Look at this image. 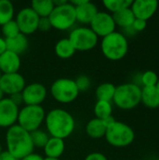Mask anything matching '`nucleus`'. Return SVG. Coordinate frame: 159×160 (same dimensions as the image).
<instances>
[{
	"mask_svg": "<svg viewBox=\"0 0 159 160\" xmlns=\"http://www.w3.org/2000/svg\"><path fill=\"white\" fill-rule=\"evenodd\" d=\"M45 125L47 133L51 137L65 140L69 137L75 129V120L66 110L52 109L46 113Z\"/></svg>",
	"mask_w": 159,
	"mask_h": 160,
	"instance_id": "obj_1",
	"label": "nucleus"
},
{
	"mask_svg": "<svg viewBox=\"0 0 159 160\" xmlns=\"http://www.w3.org/2000/svg\"><path fill=\"white\" fill-rule=\"evenodd\" d=\"M6 144L7 151L19 160L34 153L35 147L30 133L17 124L7 128L6 133Z\"/></svg>",
	"mask_w": 159,
	"mask_h": 160,
	"instance_id": "obj_2",
	"label": "nucleus"
},
{
	"mask_svg": "<svg viewBox=\"0 0 159 160\" xmlns=\"http://www.w3.org/2000/svg\"><path fill=\"white\" fill-rule=\"evenodd\" d=\"M100 48L103 55L107 59L119 61L123 59L128 52V41L124 34L114 31L102 38Z\"/></svg>",
	"mask_w": 159,
	"mask_h": 160,
	"instance_id": "obj_3",
	"label": "nucleus"
},
{
	"mask_svg": "<svg viewBox=\"0 0 159 160\" xmlns=\"http://www.w3.org/2000/svg\"><path fill=\"white\" fill-rule=\"evenodd\" d=\"M141 95L142 88L138 84L132 82L123 83L116 86L112 101L117 108L128 111L140 105Z\"/></svg>",
	"mask_w": 159,
	"mask_h": 160,
	"instance_id": "obj_4",
	"label": "nucleus"
},
{
	"mask_svg": "<svg viewBox=\"0 0 159 160\" xmlns=\"http://www.w3.org/2000/svg\"><path fill=\"white\" fill-rule=\"evenodd\" d=\"M105 139L110 145L123 148L130 145L134 142L135 132L130 126L123 122L115 121L107 128Z\"/></svg>",
	"mask_w": 159,
	"mask_h": 160,
	"instance_id": "obj_5",
	"label": "nucleus"
},
{
	"mask_svg": "<svg viewBox=\"0 0 159 160\" xmlns=\"http://www.w3.org/2000/svg\"><path fill=\"white\" fill-rule=\"evenodd\" d=\"M45 116L46 112L42 106L24 105L21 110H19L17 125L31 133L39 129V127L45 120Z\"/></svg>",
	"mask_w": 159,
	"mask_h": 160,
	"instance_id": "obj_6",
	"label": "nucleus"
},
{
	"mask_svg": "<svg viewBox=\"0 0 159 160\" xmlns=\"http://www.w3.org/2000/svg\"><path fill=\"white\" fill-rule=\"evenodd\" d=\"M52 27L56 30H68L76 22L75 8L69 1L61 6H54L53 10L49 16Z\"/></svg>",
	"mask_w": 159,
	"mask_h": 160,
	"instance_id": "obj_7",
	"label": "nucleus"
},
{
	"mask_svg": "<svg viewBox=\"0 0 159 160\" xmlns=\"http://www.w3.org/2000/svg\"><path fill=\"white\" fill-rule=\"evenodd\" d=\"M52 97L59 103L67 104L73 102L79 96V90L74 80L60 78L51 85Z\"/></svg>",
	"mask_w": 159,
	"mask_h": 160,
	"instance_id": "obj_8",
	"label": "nucleus"
},
{
	"mask_svg": "<svg viewBox=\"0 0 159 160\" xmlns=\"http://www.w3.org/2000/svg\"><path fill=\"white\" fill-rule=\"evenodd\" d=\"M76 52H87L93 50L98 42V37L90 29V27L81 26L73 29L68 37Z\"/></svg>",
	"mask_w": 159,
	"mask_h": 160,
	"instance_id": "obj_9",
	"label": "nucleus"
},
{
	"mask_svg": "<svg viewBox=\"0 0 159 160\" xmlns=\"http://www.w3.org/2000/svg\"><path fill=\"white\" fill-rule=\"evenodd\" d=\"M15 21L18 24L20 32L24 36L31 35L37 31L39 17L30 7L22 8L17 13Z\"/></svg>",
	"mask_w": 159,
	"mask_h": 160,
	"instance_id": "obj_10",
	"label": "nucleus"
},
{
	"mask_svg": "<svg viewBox=\"0 0 159 160\" xmlns=\"http://www.w3.org/2000/svg\"><path fill=\"white\" fill-rule=\"evenodd\" d=\"M116 25L112 15L109 12L98 11L90 23V29L99 38H104L115 31Z\"/></svg>",
	"mask_w": 159,
	"mask_h": 160,
	"instance_id": "obj_11",
	"label": "nucleus"
},
{
	"mask_svg": "<svg viewBox=\"0 0 159 160\" xmlns=\"http://www.w3.org/2000/svg\"><path fill=\"white\" fill-rule=\"evenodd\" d=\"M22 97L24 105L38 106L46 99L47 89L42 83L32 82L25 85L22 91Z\"/></svg>",
	"mask_w": 159,
	"mask_h": 160,
	"instance_id": "obj_12",
	"label": "nucleus"
},
{
	"mask_svg": "<svg viewBox=\"0 0 159 160\" xmlns=\"http://www.w3.org/2000/svg\"><path fill=\"white\" fill-rule=\"evenodd\" d=\"M25 80L19 72L10 74H2L0 78V88L5 95L12 96L14 94L22 93L25 87Z\"/></svg>",
	"mask_w": 159,
	"mask_h": 160,
	"instance_id": "obj_13",
	"label": "nucleus"
},
{
	"mask_svg": "<svg viewBox=\"0 0 159 160\" xmlns=\"http://www.w3.org/2000/svg\"><path fill=\"white\" fill-rule=\"evenodd\" d=\"M19 114V107L8 98L0 101V128H9L16 125Z\"/></svg>",
	"mask_w": 159,
	"mask_h": 160,
	"instance_id": "obj_14",
	"label": "nucleus"
},
{
	"mask_svg": "<svg viewBox=\"0 0 159 160\" xmlns=\"http://www.w3.org/2000/svg\"><path fill=\"white\" fill-rule=\"evenodd\" d=\"M136 19L148 21L157 12L158 2L157 0H135L130 7Z\"/></svg>",
	"mask_w": 159,
	"mask_h": 160,
	"instance_id": "obj_15",
	"label": "nucleus"
},
{
	"mask_svg": "<svg viewBox=\"0 0 159 160\" xmlns=\"http://www.w3.org/2000/svg\"><path fill=\"white\" fill-rule=\"evenodd\" d=\"M21 68V58L20 55L6 51L0 55V71L2 74L17 73Z\"/></svg>",
	"mask_w": 159,
	"mask_h": 160,
	"instance_id": "obj_16",
	"label": "nucleus"
},
{
	"mask_svg": "<svg viewBox=\"0 0 159 160\" xmlns=\"http://www.w3.org/2000/svg\"><path fill=\"white\" fill-rule=\"evenodd\" d=\"M74 8L76 14V22H79L82 24H90L97 13L98 12L97 6L88 0H85L82 5Z\"/></svg>",
	"mask_w": 159,
	"mask_h": 160,
	"instance_id": "obj_17",
	"label": "nucleus"
},
{
	"mask_svg": "<svg viewBox=\"0 0 159 160\" xmlns=\"http://www.w3.org/2000/svg\"><path fill=\"white\" fill-rule=\"evenodd\" d=\"M7 50L18 55L22 54L28 48V39L26 36L20 33L19 35L6 39Z\"/></svg>",
	"mask_w": 159,
	"mask_h": 160,
	"instance_id": "obj_18",
	"label": "nucleus"
},
{
	"mask_svg": "<svg viewBox=\"0 0 159 160\" xmlns=\"http://www.w3.org/2000/svg\"><path fill=\"white\" fill-rule=\"evenodd\" d=\"M46 158H59L65 151V142L62 139L50 137L48 142L43 148Z\"/></svg>",
	"mask_w": 159,
	"mask_h": 160,
	"instance_id": "obj_19",
	"label": "nucleus"
},
{
	"mask_svg": "<svg viewBox=\"0 0 159 160\" xmlns=\"http://www.w3.org/2000/svg\"><path fill=\"white\" fill-rule=\"evenodd\" d=\"M141 103L149 109H157L159 107V94L154 87H142L141 95Z\"/></svg>",
	"mask_w": 159,
	"mask_h": 160,
	"instance_id": "obj_20",
	"label": "nucleus"
},
{
	"mask_svg": "<svg viewBox=\"0 0 159 160\" xmlns=\"http://www.w3.org/2000/svg\"><path fill=\"white\" fill-rule=\"evenodd\" d=\"M106 130L107 127L104 122L96 117L91 119L85 127L86 134L92 139H101L105 137Z\"/></svg>",
	"mask_w": 159,
	"mask_h": 160,
	"instance_id": "obj_21",
	"label": "nucleus"
},
{
	"mask_svg": "<svg viewBox=\"0 0 159 160\" xmlns=\"http://www.w3.org/2000/svg\"><path fill=\"white\" fill-rule=\"evenodd\" d=\"M113 21L115 22L116 26L122 27V28H131L134 21H135V16L131 10L130 8L122 9L114 14H112Z\"/></svg>",
	"mask_w": 159,
	"mask_h": 160,
	"instance_id": "obj_22",
	"label": "nucleus"
},
{
	"mask_svg": "<svg viewBox=\"0 0 159 160\" xmlns=\"http://www.w3.org/2000/svg\"><path fill=\"white\" fill-rule=\"evenodd\" d=\"M30 8L39 18H49L54 5L52 0H33Z\"/></svg>",
	"mask_w": 159,
	"mask_h": 160,
	"instance_id": "obj_23",
	"label": "nucleus"
},
{
	"mask_svg": "<svg viewBox=\"0 0 159 160\" xmlns=\"http://www.w3.org/2000/svg\"><path fill=\"white\" fill-rule=\"evenodd\" d=\"M54 52H55V54L59 58L68 59L75 54L76 50L73 47L70 40L68 39V38H62L57 41L54 47Z\"/></svg>",
	"mask_w": 159,
	"mask_h": 160,
	"instance_id": "obj_24",
	"label": "nucleus"
},
{
	"mask_svg": "<svg viewBox=\"0 0 159 160\" xmlns=\"http://www.w3.org/2000/svg\"><path fill=\"white\" fill-rule=\"evenodd\" d=\"M116 86L112 82H103L96 89V97L97 100L112 102L114 97Z\"/></svg>",
	"mask_w": 159,
	"mask_h": 160,
	"instance_id": "obj_25",
	"label": "nucleus"
},
{
	"mask_svg": "<svg viewBox=\"0 0 159 160\" xmlns=\"http://www.w3.org/2000/svg\"><path fill=\"white\" fill-rule=\"evenodd\" d=\"M14 7L9 0H0V26L13 20Z\"/></svg>",
	"mask_w": 159,
	"mask_h": 160,
	"instance_id": "obj_26",
	"label": "nucleus"
},
{
	"mask_svg": "<svg viewBox=\"0 0 159 160\" xmlns=\"http://www.w3.org/2000/svg\"><path fill=\"white\" fill-rule=\"evenodd\" d=\"M94 112L96 118L100 120H105L106 118L112 116V102L97 100L94 107Z\"/></svg>",
	"mask_w": 159,
	"mask_h": 160,
	"instance_id": "obj_27",
	"label": "nucleus"
},
{
	"mask_svg": "<svg viewBox=\"0 0 159 160\" xmlns=\"http://www.w3.org/2000/svg\"><path fill=\"white\" fill-rule=\"evenodd\" d=\"M132 0H104L103 6L112 14L125 9L128 8L132 5Z\"/></svg>",
	"mask_w": 159,
	"mask_h": 160,
	"instance_id": "obj_28",
	"label": "nucleus"
},
{
	"mask_svg": "<svg viewBox=\"0 0 159 160\" xmlns=\"http://www.w3.org/2000/svg\"><path fill=\"white\" fill-rule=\"evenodd\" d=\"M30 136L34 147H37V148H44V146L46 145V143L50 139L49 134L41 129H37L31 132Z\"/></svg>",
	"mask_w": 159,
	"mask_h": 160,
	"instance_id": "obj_29",
	"label": "nucleus"
},
{
	"mask_svg": "<svg viewBox=\"0 0 159 160\" xmlns=\"http://www.w3.org/2000/svg\"><path fill=\"white\" fill-rule=\"evenodd\" d=\"M1 27H2V34H3L5 39L13 38V37H15L21 33L15 20H11L10 22L5 23Z\"/></svg>",
	"mask_w": 159,
	"mask_h": 160,
	"instance_id": "obj_30",
	"label": "nucleus"
},
{
	"mask_svg": "<svg viewBox=\"0 0 159 160\" xmlns=\"http://www.w3.org/2000/svg\"><path fill=\"white\" fill-rule=\"evenodd\" d=\"M157 74L153 70H147L142 74V83L143 87H154L157 85L158 81Z\"/></svg>",
	"mask_w": 159,
	"mask_h": 160,
	"instance_id": "obj_31",
	"label": "nucleus"
},
{
	"mask_svg": "<svg viewBox=\"0 0 159 160\" xmlns=\"http://www.w3.org/2000/svg\"><path fill=\"white\" fill-rule=\"evenodd\" d=\"M74 81L79 92H85L91 87V80L87 75H80Z\"/></svg>",
	"mask_w": 159,
	"mask_h": 160,
	"instance_id": "obj_32",
	"label": "nucleus"
},
{
	"mask_svg": "<svg viewBox=\"0 0 159 160\" xmlns=\"http://www.w3.org/2000/svg\"><path fill=\"white\" fill-rule=\"evenodd\" d=\"M52 28V24H51L49 18H39L37 30H39L41 32H47V31L51 30Z\"/></svg>",
	"mask_w": 159,
	"mask_h": 160,
	"instance_id": "obj_33",
	"label": "nucleus"
},
{
	"mask_svg": "<svg viewBox=\"0 0 159 160\" xmlns=\"http://www.w3.org/2000/svg\"><path fill=\"white\" fill-rule=\"evenodd\" d=\"M147 26V22L143 21V20H140V19H135L131 28L135 31V32H142L143 31Z\"/></svg>",
	"mask_w": 159,
	"mask_h": 160,
	"instance_id": "obj_34",
	"label": "nucleus"
},
{
	"mask_svg": "<svg viewBox=\"0 0 159 160\" xmlns=\"http://www.w3.org/2000/svg\"><path fill=\"white\" fill-rule=\"evenodd\" d=\"M84 160H108L105 155L98 153V152H94L86 156Z\"/></svg>",
	"mask_w": 159,
	"mask_h": 160,
	"instance_id": "obj_35",
	"label": "nucleus"
},
{
	"mask_svg": "<svg viewBox=\"0 0 159 160\" xmlns=\"http://www.w3.org/2000/svg\"><path fill=\"white\" fill-rule=\"evenodd\" d=\"M15 105H17L18 107L21 105V104H22L23 103V101H22V93H18V94H14V95H12V96H10L9 98H8Z\"/></svg>",
	"mask_w": 159,
	"mask_h": 160,
	"instance_id": "obj_36",
	"label": "nucleus"
},
{
	"mask_svg": "<svg viewBox=\"0 0 159 160\" xmlns=\"http://www.w3.org/2000/svg\"><path fill=\"white\" fill-rule=\"evenodd\" d=\"M0 160H19L16 158L15 157H13L8 151H2L0 154Z\"/></svg>",
	"mask_w": 159,
	"mask_h": 160,
	"instance_id": "obj_37",
	"label": "nucleus"
},
{
	"mask_svg": "<svg viewBox=\"0 0 159 160\" xmlns=\"http://www.w3.org/2000/svg\"><path fill=\"white\" fill-rule=\"evenodd\" d=\"M21 160H43V158H42L40 155L32 153V154H30V155L24 157L23 158H22Z\"/></svg>",
	"mask_w": 159,
	"mask_h": 160,
	"instance_id": "obj_38",
	"label": "nucleus"
},
{
	"mask_svg": "<svg viewBox=\"0 0 159 160\" xmlns=\"http://www.w3.org/2000/svg\"><path fill=\"white\" fill-rule=\"evenodd\" d=\"M7 51V44H6V39L2 37H0V55L4 53Z\"/></svg>",
	"mask_w": 159,
	"mask_h": 160,
	"instance_id": "obj_39",
	"label": "nucleus"
},
{
	"mask_svg": "<svg viewBox=\"0 0 159 160\" xmlns=\"http://www.w3.org/2000/svg\"><path fill=\"white\" fill-rule=\"evenodd\" d=\"M3 98H5V94L3 93V91H2L1 88H0V101H1Z\"/></svg>",
	"mask_w": 159,
	"mask_h": 160,
	"instance_id": "obj_40",
	"label": "nucleus"
},
{
	"mask_svg": "<svg viewBox=\"0 0 159 160\" xmlns=\"http://www.w3.org/2000/svg\"><path fill=\"white\" fill-rule=\"evenodd\" d=\"M43 160H60V158H45Z\"/></svg>",
	"mask_w": 159,
	"mask_h": 160,
	"instance_id": "obj_41",
	"label": "nucleus"
},
{
	"mask_svg": "<svg viewBox=\"0 0 159 160\" xmlns=\"http://www.w3.org/2000/svg\"><path fill=\"white\" fill-rule=\"evenodd\" d=\"M156 88H157V92H158V94H159V79H158V81H157V85H156Z\"/></svg>",
	"mask_w": 159,
	"mask_h": 160,
	"instance_id": "obj_42",
	"label": "nucleus"
},
{
	"mask_svg": "<svg viewBox=\"0 0 159 160\" xmlns=\"http://www.w3.org/2000/svg\"><path fill=\"white\" fill-rule=\"evenodd\" d=\"M2 151H3V150H2V145H1V143H0V154H1Z\"/></svg>",
	"mask_w": 159,
	"mask_h": 160,
	"instance_id": "obj_43",
	"label": "nucleus"
},
{
	"mask_svg": "<svg viewBox=\"0 0 159 160\" xmlns=\"http://www.w3.org/2000/svg\"><path fill=\"white\" fill-rule=\"evenodd\" d=\"M1 76H2V72L0 71V78H1Z\"/></svg>",
	"mask_w": 159,
	"mask_h": 160,
	"instance_id": "obj_44",
	"label": "nucleus"
},
{
	"mask_svg": "<svg viewBox=\"0 0 159 160\" xmlns=\"http://www.w3.org/2000/svg\"><path fill=\"white\" fill-rule=\"evenodd\" d=\"M157 160H159V158H157Z\"/></svg>",
	"mask_w": 159,
	"mask_h": 160,
	"instance_id": "obj_45",
	"label": "nucleus"
}]
</instances>
